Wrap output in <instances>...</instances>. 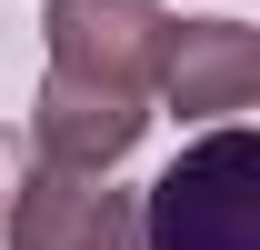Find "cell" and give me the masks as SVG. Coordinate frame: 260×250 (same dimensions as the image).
<instances>
[{
  "mask_svg": "<svg viewBox=\"0 0 260 250\" xmlns=\"http://www.w3.org/2000/svg\"><path fill=\"white\" fill-rule=\"evenodd\" d=\"M20 160H30V150H20V130L0 120V220H10V180H20Z\"/></svg>",
  "mask_w": 260,
  "mask_h": 250,
  "instance_id": "cell-6",
  "label": "cell"
},
{
  "mask_svg": "<svg viewBox=\"0 0 260 250\" xmlns=\"http://www.w3.org/2000/svg\"><path fill=\"white\" fill-rule=\"evenodd\" d=\"M150 90H160L180 120H240L260 100V40L240 30V20H170Z\"/></svg>",
  "mask_w": 260,
  "mask_h": 250,
  "instance_id": "cell-4",
  "label": "cell"
},
{
  "mask_svg": "<svg viewBox=\"0 0 260 250\" xmlns=\"http://www.w3.org/2000/svg\"><path fill=\"white\" fill-rule=\"evenodd\" d=\"M140 240L150 250H260V140L240 120H210V140L150 180Z\"/></svg>",
  "mask_w": 260,
  "mask_h": 250,
  "instance_id": "cell-1",
  "label": "cell"
},
{
  "mask_svg": "<svg viewBox=\"0 0 260 250\" xmlns=\"http://www.w3.org/2000/svg\"><path fill=\"white\" fill-rule=\"evenodd\" d=\"M40 30H50V70L150 100V80H160V40H170V10H160V0H50V10H40Z\"/></svg>",
  "mask_w": 260,
  "mask_h": 250,
  "instance_id": "cell-3",
  "label": "cell"
},
{
  "mask_svg": "<svg viewBox=\"0 0 260 250\" xmlns=\"http://www.w3.org/2000/svg\"><path fill=\"white\" fill-rule=\"evenodd\" d=\"M10 250H150L140 240V200L110 190V170H70V160H20L10 180V220H0Z\"/></svg>",
  "mask_w": 260,
  "mask_h": 250,
  "instance_id": "cell-2",
  "label": "cell"
},
{
  "mask_svg": "<svg viewBox=\"0 0 260 250\" xmlns=\"http://www.w3.org/2000/svg\"><path fill=\"white\" fill-rule=\"evenodd\" d=\"M140 130H150V100H140V90H100V80H70V70H50L40 100H30L40 160H70V170H110V160H130Z\"/></svg>",
  "mask_w": 260,
  "mask_h": 250,
  "instance_id": "cell-5",
  "label": "cell"
}]
</instances>
